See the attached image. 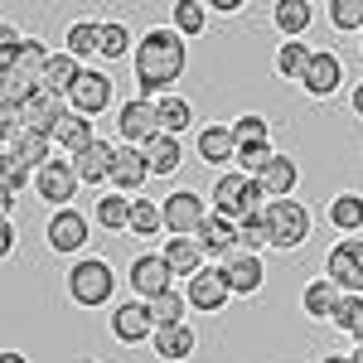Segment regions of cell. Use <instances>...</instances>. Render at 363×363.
Masks as SVG:
<instances>
[{
	"label": "cell",
	"mask_w": 363,
	"mask_h": 363,
	"mask_svg": "<svg viewBox=\"0 0 363 363\" xmlns=\"http://www.w3.org/2000/svg\"><path fill=\"white\" fill-rule=\"evenodd\" d=\"M325 223L335 228L339 238H363V194L359 189H339L325 203Z\"/></svg>",
	"instance_id": "7402d4cb"
},
{
	"label": "cell",
	"mask_w": 363,
	"mask_h": 363,
	"mask_svg": "<svg viewBox=\"0 0 363 363\" xmlns=\"http://www.w3.org/2000/svg\"><path fill=\"white\" fill-rule=\"evenodd\" d=\"M126 286H131V301H145V306H150L155 296L174 291V277H169L160 252H136L131 267H126Z\"/></svg>",
	"instance_id": "9c48e42d"
},
{
	"label": "cell",
	"mask_w": 363,
	"mask_h": 363,
	"mask_svg": "<svg viewBox=\"0 0 363 363\" xmlns=\"http://www.w3.org/2000/svg\"><path fill=\"white\" fill-rule=\"evenodd\" d=\"M344 58L335 54V49H315L310 54V68L306 78H301V92H306L310 102H330L335 92H344Z\"/></svg>",
	"instance_id": "8fae6325"
},
{
	"label": "cell",
	"mask_w": 363,
	"mask_h": 363,
	"mask_svg": "<svg viewBox=\"0 0 363 363\" xmlns=\"http://www.w3.org/2000/svg\"><path fill=\"white\" fill-rule=\"evenodd\" d=\"M49 54H54V49H49L39 34H25V39H20V49H15V63H10V68H20L25 78H34V83H39V73H44Z\"/></svg>",
	"instance_id": "8d00e7d4"
},
{
	"label": "cell",
	"mask_w": 363,
	"mask_h": 363,
	"mask_svg": "<svg viewBox=\"0 0 363 363\" xmlns=\"http://www.w3.org/2000/svg\"><path fill=\"white\" fill-rule=\"evenodd\" d=\"M34 87H39V83H34V78H25L20 68H5V73H0V102H15V107H25Z\"/></svg>",
	"instance_id": "f6af8a7d"
},
{
	"label": "cell",
	"mask_w": 363,
	"mask_h": 363,
	"mask_svg": "<svg viewBox=\"0 0 363 363\" xmlns=\"http://www.w3.org/2000/svg\"><path fill=\"white\" fill-rule=\"evenodd\" d=\"M238 247H242V252H257V257L272 247V233H267V213H252V218H242V223H238Z\"/></svg>",
	"instance_id": "7bdbcfd3"
},
{
	"label": "cell",
	"mask_w": 363,
	"mask_h": 363,
	"mask_svg": "<svg viewBox=\"0 0 363 363\" xmlns=\"http://www.w3.org/2000/svg\"><path fill=\"white\" fill-rule=\"evenodd\" d=\"M349 107H354V116H363V83L349 87Z\"/></svg>",
	"instance_id": "f5cc1de1"
},
{
	"label": "cell",
	"mask_w": 363,
	"mask_h": 363,
	"mask_svg": "<svg viewBox=\"0 0 363 363\" xmlns=\"http://www.w3.org/2000/svg\"><path fill=\"white\" fill-rule=\"evenodd\" d=\"M34 194L49 203V213L54 208H73V199H78V174H73V160H49V165L34 169V184H29Z\"/></svg>",
	"instance_id": "30bf717a"
},
{
	"label": "cell",
	"mask_w": 363,
	"mask_h": 363,
	"mask_svg": "<svg viewBox=\"0 0 363 363\" xmlns=\"http://www.w3.org/2000/svg\"><path fill=\"white\" fill-rule=\"evenodd\" d=\"M179 291H184L189 310H199V315H218V310L233 301V291H228V281H223V267H213V262H208L199 277H189Z\"/></svg>",
	"instance_id": "7c38bea8"
},
{
	"label": "cell",
	"mask_w": 363,
	"mask_h": 363,
	"mask_svg": "<svg viewBox=\"0 0 363 363\" xmlns=\"http://www.w3.org/2000/svg\"><path fill=\"white\" fill-rule=\"evenodd\" d=\"M155 131H160L155 126V102H145L140 92L116 107V136H121V145H145Z\"/></svg>",
	"instance_id": "9a60e30c"
},
{
	"label": "cell",
	"mask_w": 363,
	"mask_h": 363,
	"mask_svg": "<svg viewBox=\"0 0 363 363\" xmlns=\"http://www.w3.org/2000/svg\"><path fill=\"white\" fill-rule=\"evenodd\" d=\"M92 140H97V131H92V121H87V116H78V112H68V116L54 126V145L68 155V160H73L78 150H87Z\"/></svg>",
	"instance_id": "1f68e13d"
},
{
	"label": "cell",
	"mask_w": 363,
	"mask_h": 363,
	"mask_svg": "<svg viewBox=\"0 0 363 363\" xmlns=\"http://www.w3.org/2000/svg\"><path fill=\"white\" fill-rule=\"evenodd\" d=\"M10 150H15V155H20L29 169H39V165H49V160H54V140L39 136V131H20Z\"/></svg>",
	"instance_id": "f35d334b"
},
{
	"label": "cell",
	"mask_w": 363,
	"mask_h": 363,
	"mask_svg": "<svg viewBox=\"0 0 363 363\" xmlns=\"http://www.w3.org/2000/svg\"><path fill=\"white\" fill-rule=\"evenodd\" d=\"M78 363H97V359H78Z\"/></svg>",
	"instance_id": "680465c9"
},
{
	"label": "cell",
	"mask_w": 363,
	"mask_h": 363,
	"mask_svg": "<svg viewBox=\"0 0 363 363\" xmlns=\"http://www.w3.org/2000/svg\"><path fill=\"white\" fill-rule=\"evenodd\" d=\"M272 155H277V145L267 140V145H238V160H233V169H242L247 179H257L262 169L272 165Z\"/></svg>",
	"instance_id": "ee69618b"
},
{
	"label": "cell",
	"mask_w": 363,
	"mask_h": 363,
	"mask_svg": "<svg viewBox=\"0 0 363 363\" xmlns=\"http://www.w3.org/2000/svg\"><path fill=\"white\" fill-rule=\"evenodd\" d=\"M126 233H131L136 242H150V238H160V233H165L160 203H155V199H145V194H136V199H131V223H126Z\"/></svg>",
	"instance_id": "836d02e7"
},
{
	"label": "cell",
	"mask_w": 363,
	"mask_h": 363,
	"mask_svg": "<svg viewBox=\"0 0 363 363\" xmlns=\"http://www.w3.org/2000/svg\"><path fill=\"white\" fill-rule=\"evenodd\" d=\"M359 320H363V296H339V310H335V320H330V325L349 335Z\"/></svg>",
	"instance_id": "7dc6e473"
},
{
	"label": "cell",
	"mask_w": 363,
	"mask_h": 363,
	"mask_svg": "<svg viewBox=\"0 0 363 363\" xmlns=\"http://www.w3.org/2000/svg\"><path fill=\"white\" fill-rule=\"evenodd\" d=\"M97 49H102V20H92V15L68 20V29H63V54H73L83 68H92Z\"/></svg>",
	"instance_id": "603a6c76"
},
{
	"label": "cell",
	"mask_w": 363,
	"mask_h": 363,
	"mask_svg": "<svg viewBox=\"0 0 363 363\" xmlns=\"http://www.w3.org/2000/svg\"><path fill=\"white\" fill-rule=\"evenodd\" d=\"M25 131V112L15 107V102H0V145L10 150L15 145V136Z\"/></svg>",
	"instance_id": "bcb514c9"
},
{
	"label": "cell",
	"mask_w": 363,
	"mask_h": 363,
	"mask_svg": "<svg viewBox=\"0 0 363 363\" xmlns=\"http://www.w3.org/2000/svg\"><path fill=\"white\" fill-rule=\"evenodd\" d=\"M301 310H306L310 320L330 325V320H335V310H339V291H335V286H330L325 277H310V281H306V291H301Z\"/></svg>",
	"instance_id": "4dcf8cb0"
},
{
	"label": "cell",
	"mask_w": 363,
	"mask_h": 363,
	"mask_svg": "<svg viewBox=\"0 0 363 363\" xmlns=\"http://www.w3.org/2000/svg\"><path fill=\"white\" fill-rule=\"evenodd\" d=\"M349 363H363V344H354V349H349Z\"/></svg>",
	"instance_id": "9f6ffc18"
},
{
	"label": "cell",
	"mask_w": 363,
	"mask_h": 363,
	"mask_svg": "<svg viewBox=\"0 0 363 363\" xmlns=\"http://www.w3.org/2000/svg\"><path fill=\"white\" fill-rule=\"evenodd\" d=\"M160 257H165V267H169V277H174V281H189V277H199V272L208 267L194 238H165Z\"/></svg>",
	"instance_id": "83f0119b"
},
{
	"label": "cell",
	"mask_w": 363,
	"mask_h": 363,
	"mask_svg": "<svg viewBox=\"0 0 363 363\" xmlns=\"http://www.w3.org/2000/svg\"><path fill=\"white\" fill-rule=\"evenodd\" d=\"M20 39H25L20 29L10 25V20H0V73H5V68L15 63V49H20Z\"/></svg>",
	"instance_id": "c3c4849f"
},
{
	"label": "cell",
	"mask_w": 363,
	"mask_h": 363,
	"mask_svg": "<svg viewBox=\"0 0 363 363\" xmlns=\"http://www.w3.org/2000/svg\"><path fill=\"white\" fill-rule=\"evenodd\" d=\"M87 238H92V218H87L83 208H54L49 213V223H44V247L54 252V257H83Z\"/></svg>",
	"instance_id": "5b68a950"
},
{
	"label": "cell",
	"mask_w": 363,
	"mask_h": 363,
	"mask_svg": "<svg viewBox=\"0 0 363 363\" xmlns=\"http://www.w3.org/2000/svg\"><path fill=\"white\" fill-rule=\"evenodd\" d=\"M247 0H208V15H242Z\"/></svg>",
	"instance_id": "f907efd6"
},
{
	"label": "cell",
	"mask_w": 363,
	"mask_h": 363,
	"mask_svg": "<svg viewBox=\"0 0 363 363\" xmlns=\"http://www.w3.org/2000/svg\"><path fill=\"white\" fill-rule=\"evenodd\" d=\"M92 223L107 228V233H126V223H131V199L116 194V189L92 194Z\"/></svg>",
	"instance_id": "f1b7e54d"
},
{
	"label": "cell",
	"mask_w": 363,
	"mask_h": 363,
	"mask_svg": "<svg viewBox=\"0 0 363 363\" xmlns=\"http://www.w3.org/2000/svg\"><path fill=\"white\" fill-rule=\"evenodd\" d=\"M150 354L160 363H189L199 354V330L184 320V325H169V330H155L150 335Z\"/></svg>",
	"instance_id": "ffe728a7"
},
{
	"label": "cell",
	"mask_w": 363,
	"mask_h": 363,
	"mask_svg": "<svg viewBox=\"0 0 363 363\" xmlns=\"http://www.w3.org/2000/svg\"><path fill=\"white\" fill-rule=\"evenodd\" d=\"M325 20L339 34H363V0H330L325 5Z\"/></svg>",
	"instance_id": "b9f144b4"
},
{
	"label": "cell",
	"mask_w": 363,
	"mask_h": 363,
	"mask_svg": "<svg viewBox=\"0 0 363 363\" xmlns=\"http://www.w3.org/2000/svg\"><path fill=\"white\" fill-rule=\"evenodd\" d=\"M320 363H349V354H320Z\"/></svg>",
	"instance_id": "11a10c76"
},
{
	"label": "cell",
	"mask_w": 363,
	"mask_h": 363,
	"mask_svg": "<svg viewBox=\"0 0 363 363\" xmlns=\"http://www.w3.org/2000/svg\"><path fill=\"white\" fill-rule=\"evenodd\" d=\"M29 184H34V169H29L15 150H0V189H10V194L20 199Z\"/></svg>",
	"instance_id": "60d3db41"
},
{
	"label": "cell",
	"mask_w": 363,
	"mask_h": 363,
	"mask_svg": "<svg viewBox=\"0 0 363 363\" xmlns=\"http://www.w3.org/2000/svg\"><path fill=\"white\" fill-rule=\"evenodd\" d=\"M112 160H116V145L97 136L87 150L73 155V174H78V184H87V189L102 194V184H112Z\"/></svg>",
	"instance_id": "ac0fdd59"
},
{
	"label": "cell",
	"mask_w": 363,
	"mask_h": 363,
	"mask_svg": "<svg viewBox=\"0 0 363 363\" xmlns=\"http://www.w3.org/2000/svg\"><path fill=\"white\" fill-rule=\"evenodd\" d=\"M257 184H262V194H267V203L272 199H296V189H301V165L291 160V155H272V165L257 174Z\"/></svg>",
	"instance_id": "cb8c5ba5"
},
{
	"label": "cell",
	"mask_w": 363,
	"mask_h": 363,
	"mask_svg": "<svg viewBox=\"0 0 363 363\" xmlns=\"http://www.w3.org/2000/svg\"><path fill=\"white\" fill-rule=\"evenodd\" d=\"M189 68V44L174 34L169 25H150L136 34V49H131V73H136V87L145 102L155 97H169L174 83L184 78Z\"/></svg>",
	"instance_id": "6da1fadb"
},
{
	"label": "cell",
	"mask_w": 363,
	"mask_h": 363,
	"mask_svg": "<svg viewBox=\"0 0 363 363\" xmlns=\"http://www.w3.org/2000/svg\"><path fill=\"white\" fill-rule=\"evenodd\" d=\"M0 218H15V194L10 189H0Z\"/></svg>",
	"instance_id": "816d5d0a"
},
{
	"label": "cell",
	"mask_w": 363,
	"mask_h": 363,
	"mask_svg": "<svg viewBox=\"0 0 363 363\" xmlns=\"http://www.w3.org/2000/svg\"><path fill=\"white\" fill-rule=\"evenodd\" d=\"M150 320H155V330L184 325V320H189V301H184V291L174 286V291H165V296H155V301H150Z\"/></svg>",
	"instance_id": "74e56055"
},
{
	"label": "cell",
	"mask_w": 363,
	"mask_h": 363,
	"mask_svg": "<svg viewBox=\"0 0 363 363\" xmlns=\"http://www.w3.org/2000/svg\"><path fill=\"white\" fill-rule=\"evenodd\" d=\"M150 179V165H145V150L140 145H116V160H112V189L126 199H136Z\"/></svg>",
	"instance_id": "d6986e66"
},
{
	"label": "cell",
	"mask_w": 363,
	"mask_h": 363,
	"mask_svg": "<svg viewBox=\"0 0 363 363\" xmlns=\"http://www.w3.org/2000/svg\"><path fill=\"white\" fill-rule=\"evenodd\" d=\"M131 49H136L131 25H126V20H102V49H97V58L121 63V58H131Z\"/></svg>",
	"instance_id": "d590c367"
},
{
	"label": "cell",
	"mask_w": 363,
	"mask_h": 363,
	"mask_svg": "<svg viewBox=\"0 0 363 363\" xmlns=\"http://www.w3.org/2000/svg\"><path fill=\"white\" fill-rule=\"evenodd\" d=\"M262 213H267V233L277 252H301L315 233V213L306 208V199H272Z\"/></svg>",
	"instance_id": "277c9868"
},
{
	"label": "cell",
	"mask_w": 363,
	"mask_h": 363,
	"mask_svg": "<svg viewBox=\"0 0 363 363\" xmlns=\"http://www.w3.org/2000/svg\"><path fill=\"white\" fill-rule=\"evenodd\" d=\"M208 5H199V0H179V5H169V29L189 44V39H199V34H208Z\"/></svg>",
	"instance_id": "d6a6232c"
},
{
	"label": "cell",
	"mask_w": 363,
	"mask_h": 363,
	"mask_svg": "<svg viewBox=\"0 0 363 363\" xmlns=\"http://www.w3.org/2000/svg\"><path fill=\"white\" fill-rule=\"evenodd\" d=\"M320 277L335 286L339 296H363V238H339L325 252V272Z\"/></svg>",
	"instance_id": "8992f818"
},
{
	"label": "cell",
	"mask_w": 363,
	"mask_h": 363,
	"mask_svg": "<svg viewBox=\"0 0 363 363\" xmlns=\"http://www.w3.org/2000/svg\"><path fill=\"white\" fill-rule=\"evenodd\" d=\"M349 339H354V344H363V320L354 325V330H349Z\"/></svg>",
	"instance_id": "6f0895ef"
},
{
	"label": "cell",
	"mask_w": 363,
	"mask_h": 363,
	"mask_svg": "<svg viewBox=\"0 0 363 363\" xmlns=\"http://www.w3.org/2000/svg\"><path fill=\"white\" fill-rule=\"evenodd\" d=\"M208 199H213L208 208H213V213H223V218H233V223H242V218H252V213H262V208H267L262 184L247 179L242 169H223V174L213 179Z\"/></svg>",
	"instance_id": "3957f363"
},
{
	"label": "cell",
	"mask_w": 363,
	"mask_h": 363,
	"mask_svg": "<svg viewBox=\"0 0 363 363\" xmlns=\"http://www.w3.org/2000/svg\"><path fill=\"white\" fill-rule=\"evenodd\" d=\"M194 150H199V160H203V165H213L218 174H223V169H233V160H238L233 126H228V121H208V126H199Z\"/></svg>",
	"instance_id": "e0dca14e"
},
{
	"label": "cell",
	"mask_w": 363,
	"mask_h": 363,
	"mask_svg": "<svg viewBox=\"0 0 363 363\" xmlns=\"http://www.w3.org/2000/svg\"><path fill=\"white\" fill-rule=\"evenodd\" d=\"M310 54H315V44H306V39H281L277 44V73L286 83H301L306 68H310Z\"/></svg>",
	"instance_id": "e575fe53"
},
{
	"label": "cell",
	"mask_w": 363,
	"mask_h": 363,
	"mask_svg": "<svg viewBox=\"0 0 363 363\" xmlns=\"http://www.w3.org/2000/svg\"><path fill=\"white\" fill-rule=\"evenodd\" d=\"M315 5L310 0H277L272 5V25H277V34L281 39H306L310 34V25H315Z\"/></svg>",
	"instance_id": "484cf974"
},
{
	"label": "cell",
	"mask_w": 363,
	"mask_h": 363,
	"mask_svg": "<svg viewBox=\"0 0 363 363\" xmlns=\"http://www.w3.org/2000/svg\"><path fill=\"white\" fill-rule=\"evenodd\" d=\"M112 107H116V78L107 73V68H83V78L73 83V92H68V112L97 121L102 112H112Z\"/></svg>",
	"instance_id": "52a82bcc"
},
{
	"label": "cell",
	"mask_w": 363,
	"mask_h": 363,
	"mask_svg": "<svg viewBox=\"0 0 363 363\" xmlns=\"http://www.w3.org/2000/svg\"><path fill=\"white\" fill-rule=\"evenodd\" d=\"M228 126H233V140L238 145H267L272 140V121L262 112H242V116H233Z\"/></svg>",
	"instance_id": "ab89813d"
},
{
	"label": "cell",
	"mask_w": 363,
	"mask_h": 363,
	"mask_svg": "<svg viewBox=\"0 0 363 363\" xmlns=\"http://www.w3.org/2000/svg\"><path fill=\"white\" fill-rule=\"evenodd\" d=\"M145 150V165H150V179H169L174 169L184 165V140L179 136H165V131H155V136L140 145Z\"/></svg>",
	"instance_id": "d4e9b609"
},
{
	"label": "cell",
	"mask_w": 363,
	"mask_h": 363,
	"mask_svg": "<svg viewBox=\"0 0 363 363\" xmlns=\"http://www.w3.org/2000/svg\"><path fill=\"white\" fill-rule=\"evenodd\" d=\"M107 325H112V339H116V344H150V335H155L150 306H145V301H131V296L112 306Z\"/></svg>",
	"instance_id": "4fadbf2b"
},
{
	"label": "cell",
	"mask_w": 363,
	"mask_h": 363,
	"mask_svg": "<svg viewBox=\"0 0 363 363\" xmlns=\"http://www.w3.org/2000/svg\"><path fill=\"white\" fill-rule=\"evenodd\" d=\"M155 126H160L165 136H184V131L194 126V102H189V97H179V92L155 97Z\"/></svg>",
	"instance_id": "f546056e"
},
{
	"label": "cell",
	"mask_w": 363,
	"mask_h": 363,
	"mask_svg": "<svg viewBox=\"0 0 363 363\" xmlns=\"http://www.w3.org/2000/svg\"><path fill=\"white\" fill-rule=\"evenodd\" d=\"M78 78H83V63H78L73 54H63V49H54V54H49V63H44V73H39V87L68 102V92H73V83H78Z\"/></svg>",
	"instance_id": "4316f807"
},
{
	"label": "cell",
	"mask_w": 363,
	"mask_h": 363,
	"mask_svg": "<svg viewBox=\"0 0 363 363\" xmlns=\"http://www.w3.org/2000/svg\"><path fill=\"white\" fill-rule=\"evenodd\" d=\"M15 247H20V228H15V218H0V262H10Z\"/></svg>",
	"instance_id": "681fc988"
},
{
	"label": "cell",
	"mask_w": 363,
	"mask_h": 363,
	"mask_svg": "<svg viewBox=\"0 0 363 363\" xmlns=\"http://www.w3.org/2000/svg\"><path fill=\"white\" fill-rule=\"evenodd\" d=\"M20 112H25V131H39V136L54 140V126L68 116V102H63V97H54V92H44V87H34V92H29V102L20 107Z\"/></svg>",
	"instance_id": "44dd1931"
},
{
	"label": "cell",
	"mask_w": 363,
	"mask_h": 363,
	"mask_svg": "<svg viewBox=\"0 0 363 363\" xmlns=\"http://www.w3.org/2000/svg\"><path fill=\"white\" fill-rule=\"evenodd\" d=\"M0 363H29V354H20V349H0Z\"/></svg>",
	"instance_id": "db71d44e"
},
{
	"label": "cell",
	"mask_w": 363,
	"mask_h": 363,
	"mask_svg": "<svg viewBox=\"0 0 363 363\" xmlns=\"http://www.w3.org/2000/svg\"><path fill=\"white\" fill-rule=\"evenodd\" d=\"M63 286H68V301L78 310H102V306H116L121 277H116V267L107 257H78V262L68 267Z\"/></svg>",
	"instance_id": "7a4b0ae2"
},
{
	"label": "cell",
	"mask_w": 363,
	"mask_h": 363,
	"mask_svg": "<svg viewBox=\"0 0 363 363\" xmlns=\"http://www.w3.org/2000/svg\"><path fill=\"white\" fill-rule=\"evenodd\" d=\"M194 242H199V252H203V262H213V267H218V262H228V257L238 252V223L208 208V218L199 223Z\"/></svg>",
	"instance_id": "2e32d148"
},
{
	"label": "cell",
	"mask_w": 363,
	"mask_h": 363,
	"mask_svg": "<svg viewBox=\"0 0 363 363\" xmlns=\"http://www.w3.org/2000/svg\"><path fill=\"white\" fill-rule=\"evenodd\" d=\"M160 218H165V233L169 238H194L199 223L208 218V199L189 189V184H179V189H169L160 199Z\"/></svg>",
	"instance_id": "ba28073f"
},
{
	"label": "cell",
	"mask_w": 363,
	"mask_h": 363,
	"mask_svg": "<svg viewBox=\"0 0 363 363\" xmlns=\"http://www.w3.org/2000/svg\"><path fill=\"white\" fill-rule=\"evenodd\" d=\"M359 49H363V34H359Z\"/></svg>",
	"instance_id": "91938a15"
},
{
	"label": "cell",
	"mask_w": 363,
	"mask_h": 363,
	"mask_svg": "<svg viewBox=\"0 0 363 363\" xmlns=\"http://www.w3.org/2000/svg\"><path fill=\"white\" fill-rule=\"evenodd\" d=\"M223 267V281L233 296H242V301H252V296H262V286H267V262L257 257V252H233L228 262H218Z\"/></svg>",
	"instance_id": "5bb4252c"
}]
</instances>
